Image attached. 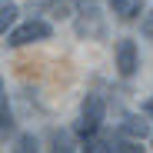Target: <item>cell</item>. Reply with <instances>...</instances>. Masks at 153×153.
<instances>
[{
  "label": "cell",
  "instance_id": "obj_4",
  "mask_svg": "<svg viewBox=\"0 0 153 153\" xmlns=\"http://www.w3.org/2000/svg\"><path fill=\"white\" fill-rule=\"evenodd\" d=\"M146 7V0H110V13H117V20L133 23Z\"/></svg>",
  "mask_w": 153,
  "mask_h": 153
},
{
  "label": "cell",
  "instance_id": "obj_3",
  "mask_svg": "<svg viewBox=\"0 0 153 153\" xmlns=\"http://www.w3.org/2000/svg\"><path fill=\"white\" fill-rule=\"evenodd\" d=\"M113 67H117V73L123 76V80L137 73V67H140V53H137V43H133L130 37L117 40V47H113Z\"/></svg>",
  "mask_w": 153,
  "mask_h": 153
},
{
  "label": "cell",
  "instance_id": "obj_7",
  "mask_svg": "<svg viewBox=\"0 0 153 153\" xmlns=\"http://www.w3.org/2000/svg\"><path fill=\"white\" fill-rule=\"evenodd\" d=\"M47 153H73V143H70V133L67 130H50L47 137Z\"/></svg>",
  "mask_w": 153,
  "mask_h": 153
},
{
  "label": "cell",
  "instance_id": "obj_16",
  "mask_svg": "<svg viewBox=\"0 0 153 153\" xmlns=\"http://www.w3.org/2000/svg\"><path fill=\"white\" fill-rule=\"evenodd\" d=\"M0 93H4V83H0Z\"/></svg>",
  "mask_w": 153,
  "mask_h": 153
},
{
  "label": "cell",
  "instance_id": "obj_9",
  "mask_svg": "<svg viewBox=\"0 0 153 153\" xmlns=\"http://www.w3.org/2000/svg\"><path fill=\"white\" fill-rule=\"evenodd\" d=\"M13 153H40V143H37V137H33V133H20V137H17V146H13Z\"/></svg>",
  "mask_w": 153,
  "mask_h": 153
},
{
  "label": "cell",
  "instance_id": "obj_13",
  "mask_svg": "<svg viewBox=\"0 0 153 153\" xmlns=\"http://www.w3.org/2000/svg\"><path fill=\"white\" fill-rule=\"evenodd\" d=\"M73 4H80V0H57V17H63L60 10H70Z\"/></svg>",
  "mask_w": 153,
  "mask_h": 153
},
{
  "label": "cell",
  "instance_id": "obj_8",
  "mask_svg": "<svg viewBox=\"0 0 153 153\" xmlns=\"http://www.w3.org/2000/svg\"><path fill=\"white\" fill-rule=\"evenodd\" d=\"M83 153H117V146L103 133H93L90 140H83Z\"/></svg>",
  "mask_w": 153,
  "mask_h": 153
},
{
  "label": "cell",
  "instance_id": "obj_5",
  "mask_svg": "<svg viewBox=\"0 0 153 153\" xmlns=\"http://www.w3.org/2000/svg\"><path fill=\"white\" fill-rule=\"evenodd\" d=\"M76 33L80 37H103V23H100L97 10H83L76 17Z\"/></svg>",
  "mask_w": 153,
  "mask_h": 153
},
{
  "label": "cell",
  "instance_id": "obj_14",
  "mask_svg": "<svg viewBox=\"0 0 153 153\" xmlns=\"http://www.w3.org/2000/svg\"><path fill=\"white\" fill-rule=\"evenodd\" d=\"M143 33H146V37H153V13L143 20Z\"/></svg>",
  "mask_w": 153,
  "mask_h": 153
},
{
  "label": "cell",
  "instance_id": "obj_12",
  "mask_svg": "<svg viewBox=\"0 0 153 153\" xmlns=\"http://www.w3.org/2000/svg\"><path fill=\"white\" fill-rule=\"evenodd\" d=\"M10 126V110H7V103L0 100V130H7Z\"/></svg>",
  "mask_w": 153,
  "mask_h": 153
},
{
  "label": "cell",
  "instance_id": "obj_15",
  "mask_svg": "<svg viewBox=\"0 0 153 153\" xmlns=\"http://www.w3.org/2000/svg\"><path fill=\"white\" fill-rule=\"evenodd\" d=\"M143 117H146V120H153V97L143 103Z\"/></svg>",
  "mask_w": 153,
  "mask_h": 153
},
{
  "label": "cell",
  "instance_id": "obj_2",
  "mask_svg": "<svg viewBox=\"0 0 153 153\" xmlns=\"http://www.w3.org/2000/svg\"><path fill=\"white\" fill-rule=\"evenodd\" d=\"M50 33H53V27H50L47 20H27V23H20L17 30H10L7 43H10V47H27V43L50 40Z\"/></svg>",
  "mask_w": 153,
  "mask_h": 153
},
{
  "label": "cell",
  "instance_id": "obj_6",
  "mask_svg": "<svg viewBox=\"0 0 153 153\" xmlns=\"http://www.w3.org/2000/svg\"><path fill=\"white\" fill-rule=\"evenodd\" d=\"M150 133V126H146V120H140V117H126L123 123H120V137H126V140H143Z\"/></svg>",
  "mask_w": 153,
  "mask_h": 153
},
{
  "label": "cell",
  "instance_id": "obj_11",
  "mask_svg": "<svg viewBox=\"0 0 153 153\" xmlns=\"http://www.w3.org/2000/svg\"><path fill=\"white\" fill-rule=\"evenodd\" d=\"M117 153H143V146H140V140H123L117 146Z\"/></svg>",
  "mask_w": 153,
  "mask_h": 153
},
{
  "label": "cell",
  "instance_id": "obj_10",
  "mask_svg": "<svg viewBox=\"0 0 153 153\" xmlns=\"http://www.w3.org/2000/svg\"><path fill=\"white\" fill-rule=\"evenodd\" d=\"M17 20V7L13 4H0V33H7V27Z\"/></svg>",
  "mask_w": 153,
  "mask_h": 153
},
{
  "label": "cell",
  "instance_id": "obj_1",
  "mask_svg": "<svg viewBox=\"0 0 153 153\" xmlns=\"http://www.w3.org/2000/svg\"><path fill=\"white\" fill-rule=\"evenodd\" d=\"M103 97L100 93H87L83 107H80V120H76V137L90 140L93 133H100V123H103Z\"/></svg>",
  "mask_w": 153,
  "mask_h": 153
}]
</instances>
